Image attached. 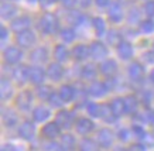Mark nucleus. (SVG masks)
Here are the masks:
<instances>
[{"label": "nucleus", "mask_w": 154, "mask_h": 151, "mask_svg": "<svg viewBox=\"0 0 154 151\" xmlns=\"http://www.w3.org/2000/svg\"><path fill=\"white\" fill-rule=\"evenodd\" d=\"M143 10H144V14L149 17V19H153L154 17V0H147L143 6Z\"/></svg>", "instance_id": "43"}, {"label": "nucleus", "mask_w": 154, "mask_h": 151, "mask_svg": "<svg viewBox=\"0 0 154 151\" xmlns=\"http://www.w3.org/2000/svg\"><path fill=\"white\" fill-rule=\"evenodd\" d=\"M130 133L131 130H127V128H120L119 131H117V138L120 140V141H127L129 138H130Z\"/></svg>", "instance_id": "44"}, {"label": "nucleus", "mask_w": 154, "mask_h": 151, "mask_svg": "<svg viewBox=\"0 0 154 151\" xmlns=\"http://www.w3.org/2000/svg\"><path fill=\"white\" fill-rule=\"evenodd\" d=\"M57 2H62V0H52V3H57Z\"/></svg>", "instance_id": "55"}, {"label": "nucleus", "mask_w": 154, "mask_h": 151, "mask_svg": "<svg viewBox=\"0 0 154 151\" xmlns=\"http://www.w3.org/2000/svg\"><path fill=\"white\" fill-rule=\"evenodd\" d=\"M0 96L2 100L6 102L13 96V85L7 78H2V85H0Z\"/></svg>", "instance_id": "29"}, {"label": "nucleus", "mask_w": 154, "mask_h": 151, "mask_svg": "<svg viewBox=\"0 0 154 151\" xmlns=\"http://www.w3.org/2000/svg\"><path fill=\"white\" fill-rule=\"evenodd\" d=\"M35 41H37V35L33 30H26V31L16 35V43L21 48H30L31 45L35 44Z\"/></svg>", "instance_id": "7"}, {"label": "nucleus", "mask_w": 154, "mask_h": 151, "mask_svg": "<svg viewBox=\"0 0 154 151\" xmlns=\"http://www.w3.org/2000/svg\"><path fill=\"white\" fill-rule=\"evenodd\" d=\"M75 128H76L78 134L88 136L89 133L94 131L95 123L92 119H89V117H79V119H76V122H75Z\"/></svg>", "instance_id": "13"}, {"label": "nucleus", "mask_w": 154, "mask_h": 151, "mask_svg": "<svg viewBox=\"0 0 154 151\" xmlns=\"http://www.w3.org/2000/svg\"><path fill=\"white\" fill-rule=\"evenodd\" d=\"M72 55V52L68 50L65 44H57L55 48H54V58H55V62H66L69 59V57Z\"/></svg>", "instance_id": "23"}, {"label": "nucleus", "mask_w": 154, "mask_h": 151, "mask_svg": "<svg viewBox=\"0 0 154 151\" xmlns=\"http://www.w3.org/2000/svg\"><path fill=\"white\" fill-rule=\"evenodd\" d=\"M61 131H62V128L58 126V123L57 122H48L45 123L41 128V134L42 137H45L47 140H55L57 137L61 136Z\"/></svg>", "instance_id": "14"}, {"label": "nucleus", "mask_w": 154, "mask_h": 151, "mask_svg": "<svg viewBox=\"0 0 154 151\" xmlns=\"http://www.w3.org/2000/svg\"><path fill=\"white\" fill-rule=\"evenodd\" d=\"M55 122L58 123V126H60L62 130H69V128L75 124L76 120H74L72 112L65 110V109H60V112H58L55 116Z\"/></svg>", "instance_id": "3"}, {"label": "nucleus", "mask_w": 154, "mask_h": 151, "mask_svg": "<svg viewBox=\"0 0 154 151\" xmlns=\"http://www.w3.org/2000/svg\"><path fill=\"white\" fill-rule=\"evenodd\" d=\"M127 151H146V147L140 143H137V144H133V146L129 147V150Z\"/></svg>", "instance_id": "47"}, {"label": "nucleus", "mask_w": 154, "mask_h": 151, "mask_svg": "<svg viewBox=\"0 0 154 151\" xmlns=\"http://www.w3.org/2000/svg\"><path fill=\"white\" fill-rule=\"evenodd\" d=\"M79 3L82 7H89L91 6V0H79Z\"/></svg>", "instance_id": "53"}, {"label": "nucleus", "mask_w": 154, "mask_h": 151, "mask_svg": "<svg viewBox=\"0 0 154 151\" xmlns=\"http://www.w3.org/2000/svg\"><path fill=\"white\" fill-rule=\"evenodd\" d=\"M30 26H31V19L27 14H21L11 20L10 29L14 33L20 34V33H23V31H26V30H30Z\"/></svg>", "instance_id": "4"}, {"label": "nucleus", "mask_w": 154, "mask_h": 151, "mask_svg": "<svg viewBox=\"0 0 154 151\" xmlns=\"http://www.w3.org/2000/svg\"><path fill=\"white\" fill-rule=\"evenodd\" d=\"M113 138H115V134L110 128L103 127L98 131V137H96V141H98L99 147H102L105 150L110 148L113 144Z\"/></svg>", "instance_id": "10"}, {"label": "nucleus", "mask_w": 154, "mask_h": 151, "mask_svg": "<svg viewBox=\"0 0 154 151\" xmlns=\"http://www.w3.org/2000/svg\"><path fill=\"white\" fill-rule=\"evenodd\" d=\"M89 48H91V58L95 59V61H100V59L105 61L107 54H109L107 47L103 43H100V41H94L89 45Z\"/></svg>", "instance_id": "12"}, {"label": "nucleus", "mask_w": 154, "mask_h": 151, "mask_svg": "<svg viewBox=\"0 0 154 151\" xmlns=\"http://www.w3.org/2000/svg\"><path fill=\"white\" fill-rule=\"evenodd\" d=\"M126 102V107H127V113H136L137 107H139V99L136 98L134 95H127L125 98Z\"/></svg>", "instance_id": "36"}, {"label": "nucleus", "mask_w": 154, "mask_h": 151, "mask_svg": "<svg viewBox=\"0 0 154 151\" xmlns=\"http://www.w3.org/2000/svg\"><path fill=\"white\" fill-rule=\"evenodd\" d=\"M107 92H109V88H107L106 82H102V80H92L91 85L88 86V93L96 99L106 96Z\"/></svg>", "instance_id": "8"}, {"label": "nucleus", "mask_w": 154, "mask_h": 151, "mask_svg": "<svg viewBox=\"0 0 154 151\" xmlns=\"http://www.w3.org/2000/svg\"><path fill=\"white\" fill-rule=\"evenodd\" d=\"M47 78V71H44V68L40 65H34L30 68V75H28V82L31 85L40 86L44 85V80Z\"/></svg>", "instance_id": "5"}, {"label": "nucleus", "mask_w": 154, "mask_h": 151, "mask_svg": "<svg viewBox=\"0 0 154 151\" xmlns=\"http://www.w3.org/2000/svg\"><path fill=\"white\" fill-rule=\"evenodd\" d=\"M153 45H154V43H153Z\"/></svg>", "instance_id": "57"}, {"label": "nucleus", "mask_w": 154, "mask_h": 151, "mask_svg": "<svg viewBox=\"0 0 154 151\" xmlns=\"http://www.w3.org/2000/svg\"><path fill=\"white\" fill-rule=\"evenodd\" d=\"M30 61L35 65H41L48 61V50L45 47H37L30 52Z\"/></svg>", "instance_id": "17"}, {"label": "nucleus", "mask_w": 154, "mask_h": 151, "mask_svg": "<svg viewBox=\"0 0 154 151\" xmlns=\"http://www.w3.org/2000/svg\"><path fill=\"white\" fill-rule=\"evenodd\" d=\"M76 3H79V0H62V5H64V7H66V9L72 10L76 6Z\"/></svg>", "instance_id": "46"}, {"label": "nucleus", "mask_w": 154, "mask_h": 151, "mask_svg": "<svg viewBox=\"0 0 154 151\" xmlns=\"http://www.w3.org/2000/svg\"><path fill=\"white\" fill-rule=\"evenodd\" d=\"M38 3H40L41 7H48V6L54 5V3H52V0H38Z\"/></svg>", "instance_id": "52"}, {"label": "nucleus", "mask_w": 154, "mask_h": 151, "mask_svg": "<svg viewBox=\"0 0 154 151\" xmlns=\"http://www.w3.org/2000/svg\"><path fill=\"white\" fill-rule=\"evenodd\" d=\"M19 136L24 141H33L35 137V124L30 120H24L19 127Z\"/></svg>", "instance_id": "9"}, {"label": "nucleus", "mask_w": 154, "mask_h": 151, "mask_svg": "<svg viewBox=\"0 0 154 151\" xmlns=\"http://www.w3.org/2000/svg\"><path fill=\"white\" fill-rule=\"evenodd\" d=\"M66 20H68V23L71 24V26H81V24L85 21V16L81 13V11H78V10H69L68 11V14H66Z\"/></svg>", "instance_id": "31"}, {"label": "nucleus", "mask_w": 154, "mask_h": 151, "mask_svg": "<svg viewBox=\"0 0 154 151\" xmlns=\"http://www.w3.org/2000/svg\"><path fill=\"white\" fill-rule=\"evenodd\" d=\"M131 133H133V136L137 138V140H144L146 137V131H144V127L140 126V124H134L133 127H131Z\"/></svg>", "instance_id": "41"}, {"label": "nucleus", "mask_w": 154, "mask_h": 151, "mask_svg": "<svg viewBox=\"0 0 154 151\" xmlns=\"http://www.w3.org/2000/svg\"><path fill=\"white\" fill-rule=\"evenodd\" d=\"M60 37L64 41V44H71L75 41L76 38V31L72 27H65V29H61L60 31Z\"/></svg>", "instance_id": "34"}, {"label": "nucleus", "mask_w": 154, "mask_h": 151, "mask_svg": "<svg viewBox=\"0 0 154 151\" xmlns=\"http://www.w3.org/2000/svg\"><path fill=\"white\" fill-rule=\"evenodd\" d=\"M86 112L91 117H100V114H102V106L98 103H95V102H89L86 103Z\"/></svg>", "instance_id": "37"}, {"label": "nucleus", "mask_w": 154, "mask_h": 151, "mask_svg": "<svg viewBox=\"0 0 154 151\" xmlns=\"http://www.w3.org/2000/svg\"><path fill=\"white\" fill-rule=\"evenodd\" d=\"M140 31L144 34H151L154 31V21L151 19L141 20L140 21Z\"/></svg>", "instance_id": "40"}, {"label": "nucleus", "mask_w": 154, "mask_h": 151, "mask_svg": "<svg viewBox=\"0 0 154 151\" xmlns=\"http://www.w3.org/2000/svg\"><path fill=\"white\" fill-rule=\"evenodd\" d=\"M58 93H60L61 99L64 100V103H71V102H74L75 98H76V89H75L72 85L69 83H66V85H62L58 90Z\"/></svg>", "instance_id": "21"}, {"label": "nucleus", "mask_w": 154, "mask_h": 151, "mask_svg": "<svg viewBox=\"0 0 154 151\" xmlns=\"http://www.w3.org/2000/svg\"><path fill=\"white\" fill-rule=\"evenodd\" d=\"M139 17H140V14L137 13V10H136V9H134V10L131 9V10H130V13H129V21L131 23V20H133V19L139 20Z\"/></svg>", "instance_id": "49"}, {"label": "nucleus", "mask_w": 154, "mask_h": 151, "mask_svg": "<svg viewBox=\"0 0 154 151\" xmlns=\"http://www.w3.org/2000/svg\"><path fill=\"white\" fill-rule=\"evenodd\" d=\"M116 51H117V55L120 59L123 61H129L131 57H133V45H131L129 41H122L119 45L116 47Z\"/></svg>", "instance_id": "25"}, {"label": "nucleus", "mask_w": 154, "mask_h": 151, "mask_svg": "<svg viewBox=\"0 0 154 151\" xmlns=\"http://www.w3.org/2000/svg\"><path fill=\"white\" fill-rule=\"evenodd\" d=\"M143 58L147 64H154V51H146L143 54Z\"/></svg>", "instance_id": "45"}, {"label": "nucleus", "mask_w": 154, "mask_h": 151, "mask_svg": "<svg viewBox=\"0 0 154 151\" xmlns=\"http://www.w3.org/2000/svg\"><path fill=\"white\" fill-rule=\"evenodd\" d=\"M55 93L54 92V88H52L51 85H40L37 86V96H38V99H41V100H50V98H51L52 95Z\"/></svg>", "instance_id": "33"}, {"label": "nucleus", "mask_w": 154, "mask_h": 151, "mask_svg": "<svg viewBox=\"0 0 154 151\" xmlns=\"http://www.w3.org/2000/svg\"><path fill=\"white\" fill-rule=\"evenodd\" d=\"M95 5L98 6V7H107V6H110V0H95Z\"/></svg>", "instance_id": "48"}, {"label": "nucleus", "mask_w": 154, "mask_h": 151, "mask_svg": "<svg viewBox=\"0 0 154 151\" xmlns=\"http://www.w3.org/2000/svg\"><path fill=\"white\" fill-rule=\"evenodd\" d=\"M127 74H129V78L131 80H140L144 75V66L141 65L140 62H133L129 65V69H127Z\"/></svg>", "instance_id": "26"}, {"label": "nucleus", "mask_w": 154, "mask_h": 151, "mask_svg": "<svg viewBox=\"0 0 154 151\" xmlns=\"http://www.w3.org/2000/svg\"><path fill=\"white\" fill-rule=\"evenodd\" d=\"M123 41V37H122V33H119L117 30H110L107 33V43L110 45H119V44Z\"/></svg>", "instance_id": "38"}, {"label": "nucleus", "mask_w": 154, "mask_h": 151, "mask_svg": "<svg viewBox=\"0 0 154 151\" xmlns=\"http://www.w3.org/2000/svg\"><path fill=\"white\" fill-rule=\"evenodd\" d=\"M65 75V69L60 62H51L47 66V78L52 82H60Z\"/></svg>", "instance_id": "11"}, {"label": "nucleus", "mask_w": 154, "mask_h": 151, "mask_svg": "<svg viewBox=\"0 0 154 151\" xmlns=\"http://www.w3.org/2000/svg\"><path fill=\"white\" fill-rule=\"evenodd\" d=\"M19 7L13 5L11 2H3L2 5V17L5 20H13V17L17 14Z\"/></svg>", "instance_id": "27"}, {"label": "nucleus", "mask_w": 154, "mask_h": 151, "mask_svg": "<svg viewBox=\"0 0 154 151\" xmlns=\"http://www.w3.org/2000/svg\"><path fill=\"white\" fill-rule=\"evenodd\" d=\"M0 151H17V148H16V146H13V144H3Z\"/></svg>", "instance_id": "50"}, {"label": "nucleus", "mask_w": 154, "mask_h": 151, "mask_svg": "<svg viewBox=\"0 0 154 151\" xmlns=\"http://www.w3.org/2000/svg\"><path fill=\"white\" fill-rule=\"evenodd\" d=\"M107 16H109V20L112 23H120L123 17H125V13H123V9H122L120 3H112L109 6V11H107Z\"/></svg>", "instance_id": "24"}, {"label": "nucleus", "mask_w": 154, "mask_h": 151, "mask_svg": "<svg viewBox=\"0 0 154 151\" xmlns=\"http://www.w3.org/2000/svg\"><path fill=\"white\" fill-rule=\"evenodd\" d=\"M48 102H50V104H51L52 107H57V109H61L62 106H64V100L61 99L60 93H57V92L52 95L51 98H50V100H48Z\"/></svg>", "instance_id": "42"}, {"label": "nucleus", "mask_w": 154, "mask_h": 151, "mask_svg": "<svg viewBox=\"0 0 154 151\" xmlns=\"http://www.w3.org/2000/svg\"><path fill=\"white\" fill-rule=\"evenodd\" d=\"M2 120L5 127L13 128L17 123H19V114L14 112L13 109H3V113H2Z\"/></svg>", "instance_id": "22"}, {"label": "nucleus", "mask_w": 154, "mask_h": 151, "mask_svg": "<svg viewBox=\"0 0 154 151\" xmlns=\"http://www.w3.org/2000/svg\"><path fill=\"white\" fill-rule=\"evenodd\" d=\"M33 92L28 89L21 90L17 96H16V106L20 109L21 112H28L31 109V103H33Z\"/></svg>", "instance_id": "2"}, {"label": "nucleus", "mask_w": 154, "mask_h": 151, "mask_svg": "<svg viewBox=\"0 0 154 151\" xmlns=\"http://www.w3.org/2000/svg\"><path fill=\"white\" fill-rule=\"evenodd\" d=\"M60 143H61V146H62V148H64V151H74L76 148V140H75V137L71 133L62 134Z\"/></svg>", "instance_id": "30"}, {"label": "nucleus", "mask_w": 154, "mask_h": 151, "mask_svg": "<svg viewBox=\"0 0 154 151\" xmlns=\"http://www.w3.org/2000/svg\"><path fill=\"white\" fill-rule=\"evenodd\" d=\"M42 151H64L61 143H57L55 140H48L42 144Z\"/></svg>", "instance_id": "39"}, {"label": "nucleus", "mask_w": 154, "mask_h": 151, "mask_svg": "<svg viewBox=\"0 0 154 151\" xmlns=\"http://www.w3.org/2000/svg\"><path fill=\"white\" fill-rule=\"evenodd\" d=\"M37 29L44 35H54L58 31H61L60 20H58V17L55 14L47 11V13H44L40 17V20H38V23H37Z\"/></svg>", "instance_id": "1"}, {"label": "nucleus", "mask_w": 154, "mask_h": 151, "mask_svg": "<svg viewBox=\"0 0 154 151\" xmlns=\"http://www.w3.org/2000/svg\"><path fill=\"white\" fill-rule=\"evenodd\" d=\"M92 27H94L95 34L98 37H102L106 34V23L102 17H94L92 19Z\"/></svg>", "instance_id": "35"}, {"label": "nucleus", "mask_w": 154, "mask_h": 151, "mask_svg": "<svg viewBox=\"0 0 154 151\" xmlns=\"http://www.w3.org/2000/svg\"><path fill=\"white\" fill-rule=\"evenodd\" d=\"M23 58V51L19 47H7L3 51V59L9 65H16L19 64Z\"/></svg>", "instance_id": "6"}, {"label": "nucleus", "mask_w": 154, "mask_h": 151, "mask_svg": "<svg viewBox=\"0 0 154 151\" xmlns=\"http://www.w3.org/2000/svg\"><path fill=\"white\" fill-rule=\"evenodd\" d=\"M117 62L113 59V58H106L105 61L100 64V66H99V71H100V74L105 76H107V78H113V76L117 74Z\"/></svg>", "instance_id": "16"}, {"label": "nucleus", "mask_w": 154, "mask_h": 151, "mask_svg": "<svg viewBox=\"0 0 154 151\" xmlns=\"http://www.w3.org/2000/svg\"><path fill=\"white\" fill-rule=\"evenodd\" d=\"M72 57H74L75 61H85L91 57V48L86 45V44H76L72 48Z\"/></svg>", "instance_id": "20"}, {"label": "nucleus", "mask_w": 154, "mask_h": 151, "mask_svg": "<svg viewBox=\"0 0 154 151\" xmlns=\"http://www.w3.org/2000/svg\"><path fill=\"white\" fill-rule=\"evenodd\" d=\"M120 2H123V0H120Z\"/></svg>", "instance_id": "56"}, {"label": "nucleus", "mask_w": 154, "mask_h": 151, "mask_svg": "<svg viewBox=\"0 0 154 151\" xmlns=\"http://www.w3.org/2000/svg\"><path fill=\"white\" fill-rule=\"evenodd\" d=\"M109 107L112 110V113L116 116V119L122 117L127 113V107H126V102H125V98H115V99L110 102Z\"/></svg>", "instance_id": "18"}, {"label": "nucleus", "mask_w": 154, "mask_h": 151, "mask_svg": "<svg viewBox=\"0 0 154 151\" xmlns=\"http://www.w3.org/2000/svg\"><path fill=\"white\" fill-rule=\"evenodd\" d=\"M28 75H30V66L20 64L13 69L11 78L17 85H24L26 82H28Z\"/></svg>", "instance_id": "15"}, {"label": "nucleus", "mask_w": 154, "mask_h": 151, "mask_svg": "<svg viewBox=\"0 0 154 151\" xmlns=\"http://www.w3.org/2000/svg\"><path fill=\"white\" fill-rule=\"evenodd\" d=\"M31 114H33V119L35 123H44L50 119L51 110H50L47 106H44V104H38V106H35V107L33 109Z\"/></svg>", "instance_id": "19"}, {"label": "nucleus", "mask_w": 154, "mask_h": 151, "mask_svg": "<svg viewBox=\"0 0 154 151\" xmlns=\"http://www.w3.org/2000/svg\"><path fill=\"white\" fill-rule=\"evenodd\" d=\"M79 151H99V144L94 138L84 137L79 143Z\"/></svg>", "instance_id": "32"}, {"label": "nucleus", "mask_w": 154, "mask_h": 151, "mask_svg": "<svg viewBox=\"0 0 154 151\" xmlns=\"http://www.w3.org/2000/svg\"><path fill=\"white\" fill-rule=\"evenodd\" d=\"M98 75V68L94 65V64H86L81 68L79 76L85 80H94Z\"/></svg>", "instance_id": "28"}, {"label": "nucleus", "mask_w": 154, "mask_h": 151, "mask_svg": "<svg viewBox=\"0 0 154 151\" xmlns=\"http://www.w3.org/2000/svg\"><path fill=\"white\" fill-rule=\"evenodd\" d=\"M0 33H2V34H0V37H2V40H3V41H5L6 38L9 37V30L6 29L5 26H2V29H0Z\"/></svg>", "instance_id": "51"}, {"label": "nucleus", "mask_w": 154, "mask_h": 151, "mask_svg": "<svg viewBox=\"0 0 154 151\" xmlns=\"http://www.w3.org/2000/svg\"><path fill=\"white\" fill-rule=\"evenodd\" d=\"M150 80H151V83H154V69L150 72Z\"/></svg>", "instance_id": "54"}]
</instances>
